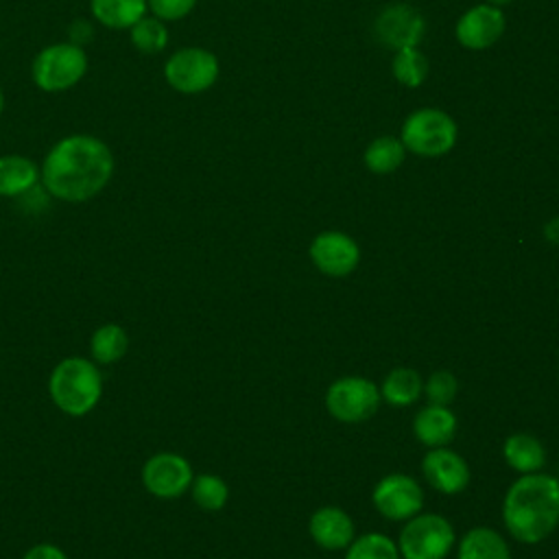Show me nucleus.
Listing matches in <instances>:
<instances>
[{
	"instance_id": "nucleus-5",
	"label": "nucleus",
	"mask_w": 559,
	"mask_h": 559,
	"mask_svg": "<svg viewBox=\"0 0 559 559\" xmlns=\"http://www.w3.org/2000/svg\"><path fill=\"white\" fill-rule=\"evenodd\" d=\"M454 546L452 524L437 513H417L400 533L397 550L404 559H443Z\"/></svg>"
},
{
	"instance_id": "nucleus-18",
	"label": "nucleus",
	"mask_w": 559,
	"mask_h": 559,
	"mask_svg": "<svg viewBox=\"0 0 559 559\" xmlns=\"http://www.w3.org/2000/svg\"><path fill=\"white\" fill-rule=\"evenodd\" d=\"M92 15L107 28H131L146 15V0H90Z\"/></svg>"
},
{
	"instance_id": "nucleus-32",
	"label": "nucleus",
	"mask_w": 559,
	"mask_h": 559,
	"mask_svg": "<svg viewBox=\"0 0 559 559\" xmlns=\"http://www.w3.org/2000/svg\"><path fill=\"white\" fill-rule=\"evenodd\" d=\"M507 2H511V0H489V4H493V7H502Z\"/></svg>"
},
{
	"instance_id": "nucleus-23",
	"label": "nucleus",
	"mask_w": 559,
	"mask_h": 559,
	"mask_svg": "<svg viewBox=\"0 0 559 559\" xmlns=\"http://www.w3.org/2000/svg\"><path fill=\"white\" fill-rule=\"evenodd\" d=\"M131 44L138 52L144 55H157L168 46V31L166 24L159 17H142L129 28Z\"/></svg>"
},
{
	"instance_id": "nucleus-13",
	"label": "nucleus",
	"mask_w": 559,
	"mask_h": 559,
	"mask_svg": "<svg viewBox=\"0 0 559 559\" xmlns=\"http://www.w3.org/2000/svg\"><path fill=\"white\" fill-rule=\"evenodd\" d=\"M426 480L441 493H459L467 487L469 483V469L467 463L463 461L461 454L448 450L445 445L441 448H430V452L424 456L421 463Z\"/></svg>"
},
{
	"instance_id": "nucleus-6",
	"label": "nucleus",
	"mask_w": 559,
	"mask_h": 559,
	"mask_svg": "<svg viewBox=\"0 0 559 559\" xmlns=\"http://www.w3.org/2000/svg\"><path fill=\"white\" fill-rule=\"evenodd\" d=\"M456 140L454 120L439 109H419L402 127V144L415 155L437 157L448 153Z\"/></svg>"
},
{
	"instance_id": "nucleus-4",
	"label": "nucleus",
	"mask_w": 559,
	"mask_h": 559,
	"mask_svg": "<svg viewBox=\"0 0 559 559\" xmlns=\"http://www.w3.org/2000/svg\"><path fill=\"white\" fill-rule=\"evenodd\" d=\"M87 72V55L79 44L59 41L41 48L33 59L31 76L41 92H66Z\"/></svg>"
},
{
	"instance_id": "nucleus-28",
	"label": "nucleus",
	"mask_w": 559,
	"mask_h": 559,
	"mask_svg": "<svg viewBox=\"0 0 559 559\" xmlns=\"http://www.w3.org/2000/svg\"><path fill=\"white\" fill-rule=\"evenodd\" d=\"M456 389H459L456 378L450 371H435L426 382V395L430 404H439V406H448L454 400Z\"/></svg>"
},
{
	"instance_id": "nucleus-25",
	"label": "nucleus",
	"mask_w": 559,
	"mask_h": 559,
	"mask_svg": "<svg viewBox=\"0 0 559 559\" xmlns=\"http://www.w3.org/2000/svg\"><path fill=\"white\" fill-rule=\"evenodd\" d=\"M190 489H192L194 502L205 511L223 509L229 498V489H227L225 480L216 474H201V476L192 478Z\"/></svg>"
},
{
	"instance_id": "nucleus-12",
	"label": "nucleus",
	"mask_w": 559,
	"mask_h": 559,
	"mask_svg": "<svg viewBox=\"0 0 559 559\" xmlns=\"http://www.w3.org/2000/svg\"><path fill=\"white\" fill-rule=\"evenodd\" d=\"M424 17L408 4L386 7L376 20V35L382 44L400 50L413 48L421 39Z\"/></svg>"
},
{
	"instance_id": "nucleus-2",
	"label": "nucleus",
	"mask_w": 559,
	"mask_h": 559,
	"mask_svg": "<svg viewBox=\"0 0 559 559\" xmlns=\"http://www.w3.org/2000/svg\"><path fill=\"white\" fill-rule=\"evenodd\" d=\"M502 520L518 542L546 539L559 524V478L537 472L524 474L504 496Z\"/></svg>"
},
{
	"instance_id": "nucleus-15",
	"label": "nucleus",
	"mask_w": 559,
	"mask_h": 559,
	"mask_svg": "<svg viewBox=\"0 0 559 559\" xmlns=\"http://www.w3.org/2000/svg\"><path fill=\"white\" fill-rule=\"evenodd\" d=\"M310 535L325 550H341L354 542V522L338 507H323L310 518Z\"/></svg>"
},
{
	"instance_id": "nucleus-21",
	"label": "nucleus",
	"mask_w": 559,
	"mask_h": 559,
	"mask_svg": "<svg viewBox=\"0 0 559 559\" xmlns=\"http://www.w3.org/2000/svg\"><path fill=\"white\" fill-rule=\"evenodd\" d=\"M504 459L513 469L522 474H533L544 467L546 450L531 435H511L504 441Z\"/></svg>"
},
{
	"instance_id": "nucleus-19",
	"label": "nucleus",
	"mask_w": 559,
	"mask_h": 559,
	"mask_svg": "<svg viewBox=\"0 0 559 559\" xmlns=\"http://www.w3.org/2000/svg\"><path fill=\"white\" fill-rule=\"evenodd\" d=\"M459 559H511L507 542L487 526L472 528L459 544Z\"/></svg>"
},
{
	"instance_id": "nucleus-27",
	"label": "nucleus",
	"mask_w": 559,
	"mask_h": 559,
	"mask_svg": "<svg viewBox=\"0 0 559 559\" xmlns=\"http://www.w3.org/2000/svg\"><path fill=\"white\" fill-rule=\"evenodd\" d=\"M393 74L400 83H404L408 87H417L424 83V79L428 74V61L415 46L400 48L393 57Z\"/></svg>"
},
{
	"instance_id": "nucleus-7",
	"label": "nucleus",
	"mask_w": 559,
	"mask_h": 559,
	"mask_svg": "<svg viewBox=\"0 0 559 559\" xmlns=\"http://www.w3.org/2000/svg\"><path fill=\"white\" fill-rule=\"evenodd\" d=\"M380 397L382 395L371 380L347 376L330 384L325 393V406L338 421L356 424L369 419L378 411Z\"/></svg>"
},
{
	"instance_id": "nucleus-8",
	"label": "nucleus",
	"mask_w": 559,
	"mask_h": 559,
	"mask_svg": "<svg viewBox=\"0 0 559 559\" xmlns=\"http://www.w3.org/2000/svg\"><path fill=\"white\" fill-rule=\"evenodd\" d=\"M166 83L181 94H199L218 79V59L205 48H181L164 63Z\"/></svg>"
},
{
	"instance_id": "nucleus-10",
	"label": "nucleus",
	"mask_w": 559,
	"mask_h": 559,
	"mask_svg": "<svg viewBox=\"0 0 559 559\" xmlns=\"http://www.w3.org/2000/svg\"><path fill=\"white\" fill-rule=\"evenodd\" d=\"M376 509L389 520H411L424 507V491L406 474H389L373 489Z\"/></svg>"
},
{
	"instance_id": "nucleus-11",
	"label": "nucleus",
	"mask_w": 559,
	"mask_h": 559,
	"mask_svg": "<svg viewBox=\"0 0 559 559\" xmlns=\"http://www.w3.org/2000/svg\"><path fill=\"white\" fill-rule=\"evenodd\" d=\"M310 258L325 275L343 277L358 266L360 249L356 240L343 231H323L312 240Z\"/></svg>"
},
{
	"instance_id": "nucleus-14",
	"label": "nucleus",
	"mask_w": 559,
	"mask_h": 559,
	"mask_svg": "<svg viewBox=\"0 0 559 559\" xmlns=\"http://www.w3.org/2000/svg\"><path fill=\"white\" fill-rule=\"evenodd\" d=\"M502 31H504V17L500 9L493 4H478L459 20L456 39L465 48L480 50L498 41Z\"/></svg>"
},
{
	"instance_id": "nucleus-26",
	"label": "nucleus",
	"mask_w": 559,
	"mask_h": 559,
	"mask_svg": "<svg viewBox=\"0 0 559 559\" xmlns=\"http://www.w3.org/2000/svg\"><path fill=\"white\" fill-rule=\"evenodd\" d=\"M345 559H400V550L382 533H365L349 544Z\"/></svg>"
},
{
	"instance_id": "nucleus-30",
	"label": "nucleus",
	"mask_w": 559,
	"mask_h": 559,
	"mask_svg": "<svg viewBox=\"0 0 559 559\" xmlns=\"http://www.w3.org/2000/svg\"><path fill=\"white\" fill-rule=\"evenodd\" d=\"M22 559H68V555L55 544H37L28 548Z\"/></svg>"
},
{
	"instance_id": "nucleus-3",
	"label": "nucleus",
	"mask_w": 559,
	"mask_h": 559,
	"mask_svg": "<svg viewBox=\"0 0 559 559\" xmlns=\"http://www.w3.org/2000/svg\"><path fill=\"white\" fill-rule=\"evenodd\" d=\"M48 393L61 413L70 417L87 415L103 395V376L98 365L83 356L59 360L48 378Z\"/></svg>"
},
{
	"instance_id": "nucleus-22",
	"label": "nucleus",
	"mask_w": 559,
	"mask_h": 559,
	"mask_svg": "<svg viewBox=\"0 0 559 559\" xmlns=\"http://www.w3.org/2000/svg\"><path fill=\"white\" fill-rule=\"evenodd\" d=\"M421 389H424V384H421V378L415 369L397 367L384 378L380 395L391 406H408L421 395Z\"/></svg>"
},
{
	"instance_id": "nucleus-20",
	"label": "nucleus",
	"mask_w": 559,
	"mask_h": 559,
	"mask_svg": "<svg viewBox=\"0 0 559 559\" xmlns=\"http://www.w3.org/2000/svg\"><path fill=\"white\" fill-rule=\"evenodd\" d=\"M127 347H129L127 330L118 323H103L100 328L94 330L90 338V352L96 365L118 362L127 354Z\"/></svg>"
},
{
	"instance_id": "nucleus-1",
	"label": "nucleus",
	"mask_w": 559,
	"mask_h": 559,
	"mask_svg": "<svg viewBox=\"0 0 559 559\" xmlns=\"http://www.w3.org/2000/svg\"><path fill=\"white\" fill-rule=\"evenodd\" d=\"M114 175L109 146L87 133L61 138L44 157L39 179L46 192L59 201L81 203L96 197Z\"/></svg>"
},
{
	"instance_id": "nucleus-31",
	"label": "nucleus",
	"mask_w": 559,
	"mask_h": 559,
	"mask_svg": "<svg viewBox=\"0 0 559 559\" xmlns=\"http://www.w3.org/2000/svg\"><path fill=\"white\" fill-rule=\"evenodd\" d=\"M544 234H546V238H548L550 242H557V245H559V216L552 218L550 223H546Z\"/></svg>"
},
{
	"instance_id": "nucleus-9",
	"label": "nucleus",
	"mask_w": 559,
	"mask_h": 559,
	"mask_svg": "<svg viewBox=\"0 0 559 559\" xmlns=\"http://www.w3.org/2000/svg\"><path fill=\"white\" fill-rule=\"evenodd\" d=\"M190 463L175 452H159L146 459L142 465V483L148 493L162 500H173L183 496L192 485Z\"/></svg>"
},
{
	"instance_id": "nucleus-17",
	"label": "nucleus",
	"mask_w": 559,
	"mask_h": 559,
	"mask_svg": "<svg viewBox=\"0 0 559 559\" xmlns=\"http://www.w3.org/2000/svg\"><path fill=\"white\" fill-rule=\"evenodd\" d=\"M39 181V166L24 155L0 157V197H22Z\"/></svg>"
},
{
	"instance_id": "nucleus-24",
	"label": "nucleus",
	"mask_w": 559,
	"mask_h": 559,
	"mask_svg": "<svg viewBox=\"0 0 559 559\" xmlns=\"http://www.w3.org/2000/svg\"><path fill=\"white\" fill-rule=\"evenodd\" d=\"M404 159V144L395 138H378L365 151V164L376 175L395 170Z\"/></svg>"
},
{
	"instance_id": "nucleus-16",
	"label": "nucleus",
	"mask_w": 559,
	"mask_h": 559,
	"mask_svg": "<svg viewBox=\"0 0 559 559\" xmlns=\"http://www.w3.org/2000/svg\"><path fill=\"white\" fill-rule=\"evenodd\" d=\"M413 430L424 445L441 448L452 441L456 432V417L452 411H448V406L428 404L415 415Z\"/></svg>"
},
{
	"instance_id": "nucleus-29",
	"label": "nucleus",
	"mask_w": 559,
	"mask_h": 559,
	"mask_svg": "<svg viewBox=\"0 0 559 559\" xmlns=\"http://www.w3.org/2000/svg\"><path fill=\"white\" fill-rule=\"evenodd\" d=\"M148 9L155 17H159L162 22H173V20H181L186 17L197 0H146Z\"/></svg>"
},
{
	"instance_id": "nucleus-33",
	"label": "nucleus",
	"mask_w": 559,
	"mask_h": 559,
	"mask_svg": "<svg viewBox=\"0 0 559 559\" xmlns=\"http://www.w3.org/2000/svg\"><path fill=\"white\" fill-rule=\"evenodd\" d=\"M2 109H4V96H2V90H0V114H2Z\"/></svg>"
}]
</instances>
